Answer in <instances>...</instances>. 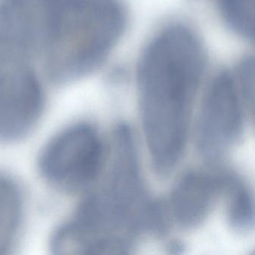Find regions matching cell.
<instances>
[{"label": "cell", "instance_id": "cell-1", "mask_svg": "<svg viewBox=\"0 0 255 255\" xmlns=\"http://www.w3.org/2000/svg\"><path fill=\"white\" fill-rule=\"evenodd\" d=\"M205 53L192 29H164L141 55L137 84L143 128L155 168L168 171L180 159Z\"/></svg>", "mask_w": 255, "mask_h": 255}, {"label": "cell", "instance_id": "cell-2", "mask_svg": "<svg viewBox=\"0 0 255 255\" xmlns=\"http://www.w3.org/2000/svg\"><path fill=\"white\" fill-rule=\"evenodd\" d=\"M126 23L118 0H59L44 51L50 77L66 83L93 72L116 47Z\"/></svg>", "mask_w": 255, "mask_h": 255}, {"label": "cell", "instance_id": "cell-3", "mask_svg": "<svg viewBox=\"0 0 255 255\" xmlns=\"http://www.w3.org/2000/svg\"><path fill=\"white\" fill-rule=\"evenodd\" d=\"M31 56L0 35V140L27 135L41 117L44 95Z\"/></svg>", "mask_w": 255, "mask_h": 255}, {"label": "cell", "instance_id": "cell-4", "mask_svg": "<svg viewBox=\"0 0 255 255\" xmlns=\"http://www.w3.org/2000/svg\"><path fill=\"white\" fill-rule=\"evenodd\" d=\"M103 153L101 138L92 126L73 125L47 143L40 156V171L57 189L75 192L84 189L98 177Z\"/></svg>", "mask_w": 255, "mask_h": 255}, {"label": "cell", "instance_id": "cell-5", "mask_svg": "<svg viewBox=\"0 0 255 255\" xmlns=\"http://www.w3.org/2000/svg\"><path fill=\"white\" fill-rule=\"evenodd\" d=\"M242 129V98L235 76L222 71L204 97L198 122V147L206 157L216 159L237 141Z\"/></svg>", "mask_w": 255, "mask_h": 255}, {"label": "cell", "instance_id": "cell-6", "mask_svg": "<svg viewBox=\"0 0 255 255\" xmlns=\"http://www.w3.org/2000/svg\"><path fill=\"white\" fill-rule=\"evenodd\" d=\"M59 0H1L0 35L29 56L45 51Z\"/></svg>", "mask_w": 255, "mask_h": 255}, {"label": "cell", "instance_id": "cell-7", "mask_svg": "<svg viewBox=\"0 0 255 255\" xmlns=\"http://www.w3.org/2000/svg\"><path fill=\"white\" fill-rule=\"evenodd\" d=\"M222 180L198 172L185 174L176 185L171 197V210L179 225L191 228L208 213Z\"/></svg>", "mask_w": 255, "mask_h": 255}, {"label": "cell", "instance_id": "cell-8", "mask_svg": "<svg viewBox=\"0 0 255 255\" xmlns=\"http://www.w3.org/2000/svg\"><path fill=\"white\" fill-rule=\"evenodd\" d=\"M22 214V203L16 186L0 176V255L10 249L17 234Z\"/></svg>", "mask_w": 255, "mask_h": 255}, {"label": "cell", "instance_id": "cell-9", "mask_svg": "<svg viewBox=\"0 0 255 255\" xmlns=\"http://www.w3.org/2000/svg\"><path fill=\"white\" fill-rule=\"evenodd\" d=\"M221 14L230 29L249 41L255 38V0H219Z\"/></svg>", "mask_w": 255, "mask_h": 255}, {"label": "cell", "instance_id": "cell-10", "mask_svg": "<svg viewBox=\"0 0 255 255\" xmlns=\"http://www.w3.org/2000/svg\"><path fill=\"white\" fill-rule=\"evenodd\" d=\"M223 187L229 194L228 214L231 225L239 231H246L254 225V206L251 195L234 179L223 180Z\"/></svg>", "mask_w": 255, "mask_h": 255}, {"label": "cell", "instance_id": "cell-11", "mask_svg": "<svg viewBox=\"0 0 255 255\" xmlns=\"http://www.w3.org/2000/svg\"><path fill=\"white\" fill-rule=\"evenodd\" d=\"M235 76L242 101L249 107H254L255 92V62L253 58L246 57L237 67Z\"/></svg>", "mask_w": 255, "mask_h": 255}]
</instances>
